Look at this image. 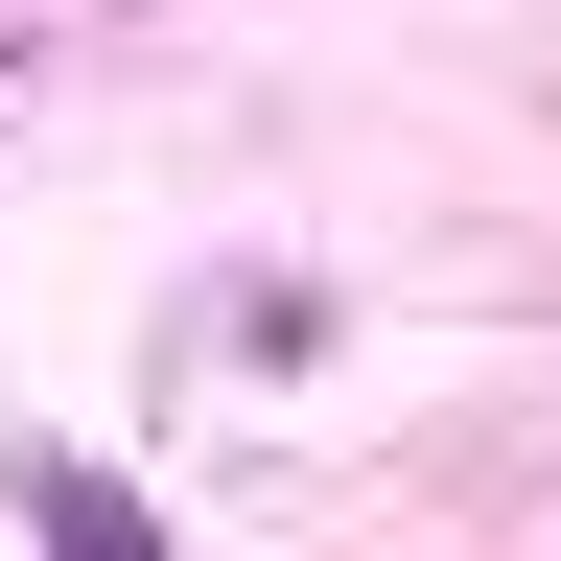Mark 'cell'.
Wrapping results in <instances>:
<instances>
[{
	"instance_id": "1",
	"label": "cell",
	"mask_w": 561,
	"mask_h": 561,
	"mask_svg": "<svg viewBox=\"0 0 561 561\" xmlns=\"http://www.w3.org/2000/svg\"><path fill=\"white\" fill-rule=\"evenodd\" d=\"M24 515H47V561H164V515H140L117 468H70V445L24 468Z\"/></svg>"
}]
</instances>
